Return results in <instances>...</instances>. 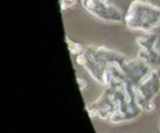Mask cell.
Wrapping results in <instances>:
<instances>
[{
	"instance_id": "277c9868",
	"label": "cell",
	"mask_w": 160,
	"mask_h": 133,
	"mask_svg": "<svg viewBox=\"0 0 160 133\" xmlns=\"http://www.w3.org/2000/svg\"><path fill=\"white\" fill-rule=\"evenodd\" d=\"M141 60H143L146 64H149L152 69H159L160 67V52L159 49H152V50H145L139 49L138 56Z\"/></svg>"
},
{
	"instance_id": "7a4b0ae2",
	"label": "cell",
	"mask_w": 160,
	"mask_h": 133,
	"mask_svg": "<svg viewBox=\"0 0 160 133\" xmlns=\"http://www.w3.org/2000/svg\"><path fill=\"white\" fill-rule=\"evenodd\" d=\"M82 7L96 20L107 24H118L124 21V13L112 0H82Z\"/></svg>"
},
{
	"instance_id": "3957f363",
	"label": "cell",
	"mask_w": 160,
	"mask_h": 133,
	"mask_svg": "<svg viewBox=\"0 0 160 133\" xmlns=\"http://www.w3.org/2000/svg\"><path fill=\"white\" fill-rule=\"evenodd\" d=\"M122 70L125 73V77H127L128 83L131 86L136 87L153 72V69L146 64L143 60H141L139 58L135 59H128L124 64H122Z\"/></svg>"
},
{
	"instance_id": "52a82bcc",
	"label": "cell",
	"mask_w": 160,
	"mask_h": 133,
	"mask_svg": "<svg viewBox=\"0 0 160 133\" xmlns=\"http://www.w3.org/2000/svg\"><path fill=\"white\" fill-rule=\"evenodd\" d=\"M59 3H61V10L62 11L70 10V8H73V7L78 6V0H59Z\"/></svg>"
},
{
	"instance_id": "6da1fadb",
	"label": "cell",
	"mask_w": 160,
	"mask_h": 133,
	"mask_svg": "<svg viewBox=\"0 0 160 133\" xmlns=\"http://www.w3.org/2000/svg\"><path fill=\"white\" fill-rule=\"evenodd\" d=\"M124 24L135 32H153L160 27V7L146 0H133L124 14Z\"/></svg>"
},
{
	"instance_id": "5b68a950",
	"label": "cell",
	"mask_w": 160,
	"mask_h": 133,
	"mask_svg": "<svg viewBox=\"0 0 160 133\" xmlns=\"http://www.w3.org/2000/svg\"><path fill=\"white\" fill-rule=\"evenodd\" d=\"M158 39H159V36L153 32H142L141 35L136 38V44H138L139 49L152 50V49H158V48H156Z\"/></svg>"
},
{
	"instance_id": "ba28073f",
	"label": "cell",
	"mask_w": 160,
	"mask_h": 133,
	"mask_svg": "<svg viewBox=\"0 0 160 133\" xmlns=\"http://www.w3.org/2000/svg\"><path fill=\"white\" fill-rule=\"evenodd\" d=\"M159 52H160V48H159Z\"/></svg>"
},
{
	"instance_id": "8992f818",
	"label": "cell",
	"mask_w": 160,
	"mask_h": 133,
	"mask_svg": "<svg viewBox=\"0 0 160 133\" xmlns=\"http://www.w3.org/2000/svg\"><path fill=\"white\" fill-rule=\"evenodd\" d=\"M66 44H68V49H69L70 55L76 56V58L80 56V55H83V53H84V50H86V48H83L80 44H78V42L72 41L69 36H66Z\"/></svg>"
}]
</instances>
